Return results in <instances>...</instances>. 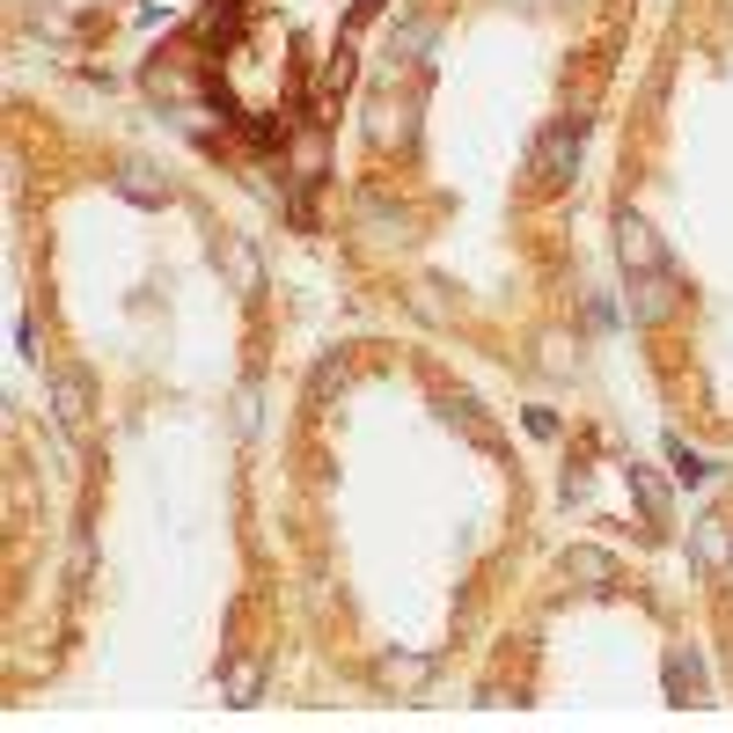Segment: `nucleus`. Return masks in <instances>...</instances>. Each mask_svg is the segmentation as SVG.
Listing matches in <instances>:
<instances>
[{
    "label": "nucleus",
    "instance_id": "6",
    "mask_svg": "<svg viewBox=\"0 0 733 733\" xmlns=\"http://www.w3.org/2000/svg\"><path fill=\"white\" fill-rule=\"evenodd\" d=\"M440 411L455 418V426H463V433L477 440V447H491V455L507 447V433H499V426H491V418H485V404H477V396H440Z\"/></svg>",
    "mask_w": 733,
    "mask_h": 733
},
{
    "label": "nucleus",
    "instance_id": "15",
    "mask_svg": "<svg viewBox=\"0 0 733 733\" xmlns=\"http://www.w3.org/2000/svg\"><path fill=\"white\" fill-rule=\"evenodd\" d=\"M528 433H536V440H558V411H528Z\"/></svg>",
    "mask_w": 733,
    "mask_h": 733
},
{
    "label": "nucleus",
    "instance_id": "12",
    "mask_svg": "<svg viewBox=\"0 0 733 733\" xmlns=\"http://www.w3.org/2000/svg\"><path fill=\"white\" fill-rule=\"evenodd\" d=\"M667 463H675V477H683V485H705V477H711V463L689 447L683 433H667Z\"/></svg>",
    "mask_w": 733,
    "mask_h": 733
},
{
    "label": "nucleus",
    "instance_id": "16",
    "mask_svg": "<svg viewBox=\"0 0 733 733\" xmlns=\"http://www.w3.org/2000/svg\"><path fill=\"white\" fill-rule=\"evenodd\" d=\"M374 15H382V0H360V8H352V30H360V23H374Z\"/></svg>",
    "mask_w": 733,
    "mask_h": 733
},
{
    "label": "nucleus",
    "instance_id": "7",
    "mask_svg": "<svg viewBox=\"0 0 733 733\" xmlns=\"http://www.w3.org/2000/svg\"><path fill=\"white\" fill-rule=\"evenodd\" d=\"M667 697H675V705H697V697H705V660L689 653V645L667 653Z\"/></svg>",
    "mask_w": 733,
    "mask_h": 733
},
{
    "label": "nucleus",
    "instance_id": "1",
    "mask_svg": "<svg viewBox=\"0 0 733 733\" xmlns=\"http://www.w3.org/2000/svg\"><path fill=\"white\" fill-rule=\"evenodd\" d=\"M580 147H586V110H565L550 132H543V147H536V191H565L572 184V170H580Z\"/></svg>",
    "mask_w": 733,
    "mask_h": 733
},
{
    "label": "nucleus",
    "instance_id": "14",
    "mask_svg": "<svg viewBox=\"0 0 733 733\" xmlns=\"http://www.w3.org/2000/svg\"><path fill=\"white\" fill-rule=\"evenodd\" d=\"M338 382H345V360H323V366H316V382H309V396H316V404H323V396L338 389Z\"/></svg>",
    "mask_w": 733,
    "mask_h": 733
},
{
    "label": "nucleus",
    "instance_id": "2",
    "mask_svg": "<svg viewBox=\"0 0 733 733\" xmlns=\"http://www.w3.org/2000/svg\"><path fill=\"white\" fill-rule=\"evenodd\" d=\"M624 309H631V323H667L675 316V279L667 271H631V293H624Z\"/></svg>",
    "mask_w": 733,
    "mask_h": 733
},
{
    "label": "nucleus",
    "instance_id": "10",
    "mask_svg": "<svg viewBox=\"0 0 733 733\" xmlns=\"http://www.w3.org/2000/svg\"><path fill=\"white\" fill-rule=\"evenodd\" d=\"M257 689H265V667L243 660V667H228V675H220V705H257Z\"/></svg>",
    "mask_w": 733,
    "mask_h": 733
},
{
    "label": "nucleus",
    "instance_id": "8",
    "mask_svg": "<svg viewBox=\"0 0 733 733\" xmlns=\"http://www.w3.org/2000/svg\"><path fill=\"white\" fill-rule=\"evenodd\" d=\"M565 580L609 586V580H616V558H609V550H594V543H580V550H565Z\"/></svg>",
    "mask_w": 733,
    "mask_h": 733
},
{
    "label": "nucleus",
    "instance_id": "3",
    "mask_svg": "<svg viewBox=\"0 0 733 733\" xmlns=\"http://www.w3.org/2000/svg\"><path fill=\"white\" fill-rule=\"evenodd\" d=\"M616 257H624V271H667V249H660V235L638 213L616 220Z\"/></svg>",
    "mask_w": 733,
    "mask_h": 733
},
{
    "label": "nucleus",
    "instance_id": "11",
    "mask_svg": "<svg viewBox=\"0 0 733 733\" xmlns=\"http://www.w3.org/2000/svg\"><path fill=\"white\" fill-rule=\"evenodd\" d=\"M631 491H638V507H645V521L667 528V485H660L653 469H631Z\"/></svg>",
    "mask_w": 733,
    "mask_h": 733
},
{
    "label": "nucleus",
    "instance_id": "9",
    "mask_svg": "<svg viewBox=\"0 0 733 733\" xmlns=\"http://www.w3.org/2000/svg\"><path fill=\"white\" fill-rule=\"evenodd\" d=\"M118 191L132 198V206H170V184L147 170V162H125V170H118Z\"/></svg>",
    "mask_w": 733,
    "mask_h": 733
},
{
    "label": "nucleus",
    "instance_id": "5",
    "mask_svg": "<svg viewBox=\"0 0 733 733\" xmlns=\"http://www.w3.org/2000/svg\"><path fill=\"white\" fill-rule=\"evenodd\" d=\"M51 418H59L67 433H81V426H89V374H81V366L51 374Z\"/></svg>",
    "mask_w": 733,
    "mask_h": 733
},
{
    "label": "nucleus",
    "instance_id": "13",
    "mask_svg": "<svg viewBox=\"0 0 733 733\" xmlns=\"http://www.w3.org/2000/svg\"><path fill=\"white\" fill-rule=\"evenodd\" d=\"M374 675H382V689H418V683H426V660H396V653H389Z\"/></svg>",
    "mask_w": 733,
    "mask_h": 733
},
{
    "label": "nucleus",
    "instance_id": "4",
    "mask_svg": "<svg viewBox=\"0 0 733 733\" xmlns=\"http://www.w3.org/2000/svg\"><path fill=\"white\" fill-rule=\"evenodd\" d=\"M689 565H697V572H726L733 565V521L726 513H711V521L689 528Z\"/></svg>",
    "mask_w": 733,
    "mask_h": 733
}]
</instances>
